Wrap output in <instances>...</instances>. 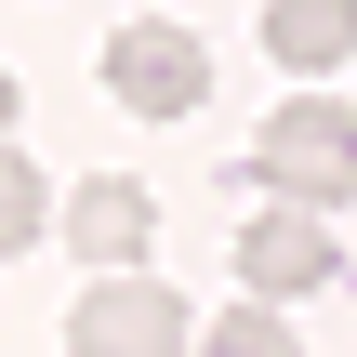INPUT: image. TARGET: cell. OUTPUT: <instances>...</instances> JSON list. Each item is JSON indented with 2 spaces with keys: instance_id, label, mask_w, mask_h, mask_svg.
Returning a JSON list of instances; mask_svg holds the SVG:
<instances>
[{
  "instance_id": "obj_5",
  "label": "cell",
  "mask_w": 357,
  "mask_h": 357,
  "mask_svg": "<svg viewBox=\"0 0 357 357\" xmlns=\"http://www.w3.org/2000/svg\"><path fill=\"white\" fill-rule=\"evenodd\" d=\"M146 238H159V199H146L132 172H93V185L66 199V252H79L93 278H119V265H146Z\"/></svg>"
},
{
  "instance_id": "obj_6",
  "label": "cell",
  "mask_w": 357,
  "mask_h": 357,
  "mask_svg": "<svg viewBox=\"0 0 357 357\" xmlns=\"http://www.w3.org/2000/svg\"><path fill=\"white\" fill-rule=\"evenodd\" d=\"M265 53H278L291 79L344 66V53H357V0H265Z\"/></svg>"
},
{
  "instance_id": "obj_8",
  "label": "cell",
  "mask_w": 357,
  "mask_h": 357,
  "mask_svg": "<svg viewBox=\"0 0 357 357\" xmlns=\"http://www.w3.org/2000/svg\"><path fill=\"white\" fill-rule=\"evenodd\" d=\"M40 225H53V185L26 172V146H0V252H26Z\"/></svg>"
},
{
  "instance_id": "obj_7",
  "label": "cell",
  "mask_w": 357,
  "mask_h": 357,
  "mask_svg": "<svg viewBox=\"0 0 357 357\" xmlns=\"http://www.w3.org/2000/svg\"><path fill=\"white\" fill-rule=\"evenodd\" d=\"M185 357H305V344H291V318H278V305H225V318H212V344H185Z\"/></svg>"
},
{
  "instance_id": "obj_9",
  "label": "cell",
  "mask_w": 357,
  "mask_h": 357,
  "mask_svg": "<svg viewBox=\"0 0 357 357\" xmlns=\"http://www.w3.org/2000/svg\"><path fill=\"white\" fill-rule=\"evenodd\" d=\"M13 119H26V79H13V66H0V146H13Z\"/></svg>"
},
{
  "instance_id": "obj_3",
  "label": "cell",
  "mask_w": 357,
  "mask_h": 357,
  "mask_svg": "<svg viewBox=\"0 0 357 357\" xmlns=\"http://www.w3.org/2000/svg\"><path fill=\"white\" fill-rule=\"evenodd\" d=\"M185 344H199V318H185L159 278H132V265L66 305V357H185Z\"/></svg>"
},
{
  "instance_id": "obj_1",
  "label": "cell",
  "mask_w": 357,
  "mask_h": 357,
  "mask_svg": "<svg viewBox=\"0 0 357 357\" xmlns=\"http://www.w3.org/2000/svg\"><path fill=\"white\" fill-rule=\"evenodd\" d=\"M252 185L291 199V212H344L357 199V106L344 93H291V106L252 132Z\"/></svg>"
},
{
  "instance_id": "obj_2",
  "label": "cell",
  "mask_w": 357,
  "mask_h": 357,
  "mask_svg": "<svg viewBox=\"0 0 357 357\" xmlns=\"http://www.w3.org/2000/svg\"><path fill=\"white\" fill-rule=\"evenodd\" d=\"M106 93L132 119H199L212 106V40L172 26V13H132V26H106Z\"/></svg>"
},
{
  "instance_id": "obj_4",
  "label": "cell",
  "mask_w": 357,
  "mask_h": 357,
  "mask_svg": "<svg viewBox=\"0 0 357 357\" xmlns=\"http://www.w3.org/2000/svg\"><path fill=\"white\" fill-rule=\"evenodd\" d=\"M331 278H344V252L318 238V212L278 199V212L238 225V291H252V305H305V291H331Z\"/></svg>"
}]
</instances>
